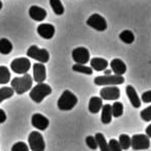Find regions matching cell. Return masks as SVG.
<instances>
[{
	"label": "cell",
	"mask_w": 151,
	"mask_h": 151,
	"mask_svg": "<svg viewBox=\"0 0 151 151\" xmlns=\"http://www.w3.org/2000/svg\"><path fill=\"white\" fill-rule=\"evenodd\" d=\"M125 93L132 107L136 108V109L141 107V99H140V97H139L138 93H137L136 89H134L132 85H127V86H126Z\"/></svg>",
	"instance_id": "17"
},
{
	"label": "cell",
	"mask_w": 151,
	"mask_h": 151,
	"mask_svg": "<svg viewBox=\"0 0 151 151\" xmlns=\"http://www.w3.org/2000/svg\"><path fill=\"white\" fill-rule=\"evenodd\" d=\"M87 25L96 31H105L108 28L106 19L99 14H93L87 19Z\"/></svg>",
	"instance_id": "9"
},
{
	"label": "cell",
	"mask_w": 151,
	"mask_h": 151,
	"mask_svg": "<svg viewBox=\"0 0 151 151\" xmlns=\"http://www.w3.org/2000/svg\"><path fill=\"white\" fill-rule=\"evenodd\" d=\"M71 57L77 64H87L90 61V53L85 47H78L73 50Z\"/></svg>",
	"instance_id": "10"
},
{
	"label": "cell",
	"mask_w": 151,
	"mask_h": 151,
	"mask_svg": "<svg viewBox=\"0 0 151 151\" xmlns=\"http://www.w3.org/2000/svg\"><path fill=\"white\" fill-rule=\"evenodd\" d=\"M12 151H29V147L24 142H17L13 145Z\"/></svg>",
	"instance_id": "30"
},
{
	"label": "cell",
	"mask_w": 151,
	"mask_h": 151,
	"mask_svg": "<svg viewBox=\"0 0 151 151\" xmlns=\"http://www.w3.org/2000/svg\"><path fill=\"white\" fill-rule=\"evenodd\" d=\"M123 104L120 103V101H115V103L112 105V114H113V117H120V116L123 115Z\"/></svg>",
	"instance_id": "29"
},
{
	"label": "cell",
	"mask_w": 151,
	"mask_h": 151,
	"mask_svg": "<svg viewBox=\"0 0 151 151\" xmlns=\"http://www.w3.org/2000/svg\"><path fill=\"white\" fill-rule=\"evenodd\" d=\"M2 6H3V4H2V1H0V9H2Z\"/></svg>",
	"instance_id": "38"
},
{
	"label": "cell",
	"mask_w": 151,
	"mask_h": 151,
	"mask_svg": "<svg viewBox=\"0 0 151 151\" xmlns=\"http://www.w3.org/2000/svg\"><path fill=\"white\" fill-rule=\"evenodd\" d=\"M132 147L134 150H146L150 147V139L147 134H137L132 137Z\"/></svg>",
	"instance_id": "8"
},
{
	"label": "cell",
	"mask_w": 151,
	"mask_h": 151,
	"mask_svg": "<svg viewBox=\"0 0 151 151\" xmlns=\"http://www.w3.org/2000/svg\"><path fill=\"white\" fill-rule=\"evenodd\" d=\"M119 38L124 42V44L130 45L134 42V34L132 30H123L121 33L119 34Z\"/></svg>",
	"instance_id": "24"
},
{
	"label": "cell",
	"mask_w": 151,
	"mask_h": 151,
	"mask_svg": "<svg viewBox=\"0 0 151 151\" xmlns=\"http://www.w3.org/2000/svg\"><path fill=\"white\" fill-rule=\"evenodd\" d=\"M123 76L109 75V76H97L94 78V84L97 86H118L124 83Z\"/></svg>",
	"instance_id": "4"
},
{
	"label": "cell",
	"mask_w": 151,
	"mask_h": 151,
	"mask_svg": "<svg viewBox=\"0 0 151 151\" xmlns=\"http://www.w3.org/2000/svg\"><path fill=\"white\" fill-rule=\"evenodd\" d=\"M109 148L111 151H122L119 142L115 139H111L109 141Z\"/></svg>",
	"instance_id": "33"
},
{
	"label": "cell",
	"mask_w": 151,
	"mask_h": 151,
	"mask_svg": "<svg viewBox=\"0 0 151 151\" xmlns=\"http://www.w3.org/2000/svg\"><path fill=\"white\" fill-rule=\"evenodd\" d=\"M28 144L29 149L32 151H45L46 149V143H45L44 137L40 132H31L28 136Z\"/></svg>",
	"instance_id": "5"
},
{
	"label": "cell",
	"mask_w": 151,
	"mask_h": 151,
	"mask_svg": "<svg viewBox=\"0 0 151 151\" xmlns=\"http://www.w3.org/2000/svg\"><path fill=\"white\" fill-rule=\"evenodd\" d=\"M101 99L106 101H117L120 97V90L117 86H105L99 91Z\"/></svg>",
	"instance_id": "11"
},
{
	"label": "cell",
	"mask_w": 151,
	"mask_h": 151,
	"mask_svg": "<svg viewBox=\"0 0 151 151\" xmlns=\"http://www.w3.org/2000/svg\"><path fill=\"white\" fill-rule=\"evenodd\" d=\"M85 142H86L87 146H88L90 149H92V150H96V149L99 148V146H97V142H96V140H95V137H93V136L86 137Z\"/></svg>",
	"instance_id": "32"
},
{
	"label": "cell",
	"mask_w": 151,
	"mask_h": 151,
	"mask_svg": "<svg viewBox=\"0 0 151 151\" xmlns=\"http://www.w3.org/2000/svg\"><path fill=\"white\" fill-rule=\"evenodd\" d=\"M94 137H95V140H96V142H97V146H99V148L101 149V151H111L109 148V143L106 141V138L103 134L97 132V134H95Z\"/></svg>",
	"instance_id": "22"
},
{
	"label": "cell",
	"mask_w": 151,
	"mask_h": 151,
	"mask_svg": "<svg viewBox=\"0 0 151 151\" xmlns=\"http://www.w3.org/2000/svg\"><path fill=\"white\" fill-rule=\"evenodd\" d=\"M110 66H111L112 73H114V75L117 76H123L126 73V69H127L124 61H122L119 58L113 59L110 63Z\"/></svg>",
	"instance_id": "16"
},
{
	"label": "cell",
	"mask_w": 151,
	"mask_h": 151,
	"mask_svg": "<svg viewBox=\"0 0 151 151\" xmlns=\"http://www.w3.org/2000/svg\"><path fill=\"white\" fill-rule=\"evenodd\" d=\"M36 31L40 37L45 38V40H51L55 34V27L52 24L44 23L37 26Z\"/></svg>",
	"instance_id": "14"
},
{
	"label": "cell",
	"mask_w": 151,
	"mask_h": 151,
	"mask_svg": "<svg viewBox=\"0 0 151 151\" xmlns=\"http://www.w3.org/2000/svg\"><path fill=\"white\" fill-rule=\"evenodd\" d=\"M29 17L36 22H42L47 18V11L37 5H32L29 9Z\"/></svg>",
	"instance_id": "15"
},
{
	"label": "cell",
	"mask_w": 151,
	"mask_h": 151,
	"mask_svg": "<svg viewBox=\"0 0 151 151\" xmlns=\"http://www.w3.org/2000/svg\"><path fill=\"white\" fill-rule=\"evenodd\" d=\"M109 66V61L105 58L101 57H95L90 59V67L96 71H104Z\"/></svg>",
	"instance_id": "18"
},
{
	"label": "cell",
	"mask_w": 151,
	"mask_h": 151,
	"mask_svg": "<svg viewBox=\"0 0 151 151\" xmlns=\"http://www.w3.org/2000/svg\"><path fill=\"white\" fill-rule=\"evenodd\" d=\"M31 124L32 126L36 128L38 130H46L47 128L49 127V124H50V121L49 119L44 116L40 113H35L32 115L31 117Z\"/></svg>",
	"instance_id": "12"
},
{
	"label": "cell",
	"mask_w": 151,
	"mask_h": 151,
	"mask_svg": "<svg viewBox=\"0 0 151 151\" xmlns=\"http://www.w3.org/2000/svg\"><path fill=\"white\" fill-rule=\"evenodd\" d=\"M73 70L76 73H84V75H92L93 73V69L90 66H87L86 64H73Z\"/></svg>",
	"instance_id": "25"
},
{
	"label": "cell",
	"mask_w": 151,
	"mask_h": 151,
	"mask_svg": "<svg viewBox=\"0 0 151 151\" xmlns=\"http://www.w3.org/2000/svg\"><path fill=\"white\" fill-rule=\"evenodd\" d=\"M51 93H52V88L50 85L45 84V83H37L33 88H31L29 96L34 103L40 104Z\"/></svg>",
	"instance_id": "3"
},
{
	"label": "cell",
	"mask_w": 151,
	"mask_h": 151,
	"mask_svg": "<svg viewBox=\"0 0 151 151\" xmlns=\"http://www.w3.org/2000/svg\"><path fill=\"white\" fill-rule=\"evenodd\" d=\"M27 56L31 59H35L40 63H47L50 59V54L46 49H40L37 46H30L27 50Z\"/></svg>",
	"instance_id": "7"
},
{
	"label": "cell",
	"mask_w": 151,
	"mask_h": 151,
	"mask_svg": "<svg viewBox=\"0 0 151 151\" xmlns=\"http://www.w3.org/2000/svg\"><path fill=\"white\" fill-rule=\"evenodd\" d=\"M113 118V114H112V106L110 104H106L103 105L101 108V121L103 124H110Z\"/></svg>",
	"instance_id": "19"
},
{
	"label": "cell",
	"mask_w": 151,
	"mask_h": 151,
	"mask_svg": "<svg viewBox=\"0 0 151 151\" xmlns=\"http://www.w3.org/2000/svg\"><path fill=\"white\" fill-rule=\"evenodd\" d=\"M47 79V69L44 63H34L33 64V81L36 83H44Z\"/></svg>",
	"instance_id": "13"
},
{
	"label": "cell",
	"mask_w": 151,
	"mask_h": 151,
	"mask_svg": "<svg viewBox=\"0 0 151 151\" xmlns=\"http://www.w3.org/2000/svg\"><path fill=\"white\" fill-rule=\"evenodd\" d=\"M6 113L2 109H0V123H4L6 121Z\"/></svg>",
	"instance_id": "35"
},
{
	"label": "cell",
	"mask_w": 151,
	"mask_h": 151,
	"mask_svg": "<svg viewBox=\"0 0 151 151\" xmlns=\"http://www.w3.org/2000/svg\"><path fill=\"white\" fill-rule=\"evenodd\" d=\"M104 71H105V75H106V76H109V75H111V73H112V70H111V69H105V70H104Z\"/></svg>",
	"instance_id": "37"
},
{
	"label": "cell",
	"mask_w": 151,
	"mask_h": 151,
	"mask_svg": "<svg viewBox=\"0 0 151 151\" xmlns=\"http://www.w3.org/2000/svg\"><path fill=\"white\" fill-rule=\"evenodd\" d=\"M15 91L12 87H2L0 88V104L7 99H11L14 95Z\"/></svg>",
	"instance_id": "28"
},
{
	"label": "cell",
	"mask_w": 151,
	"mask_h": 151,
	"mask_svg": "<svg viewBox=\"0 0 151 151\" xmlns=\"http://www.w3.org/2000/svg\"><path fill=\"white\" fill-rule=\"evenodd\" d=\"M142 101H144V103H146V104L151 103V90H148V91H145V92H143Z\"/></svg>",
	"instance_id": "34"
},
{
	"label": "cell",
	"mask_w": 151,
	"mask_h": 151,
	"mask_svg": "<svg viewBox=\"0 0 151 151\" xmlns=\"http://www.w3.org/2000/svg\"><path fill=\"white\" fill-rule=\"evenodd\" d=\"M13 51V44L7 38H1L0 40V54L9 55Z\"/></svg>",
	"instance_id": "21"
},
{
	"label": "cell",
	"mask_w": 151,
	"mask_h": 151,
	"mask_svg": "<svg viewBox=\"0 0 151 151\" xmlns=\"http://www.w3.org/2000/svg\"><path fill=\"white\" fill-rule=\"evenodd\" d=\"M50 6L52 7L55 15L62 16L64 14V6H63L61 0H50Z\"/></svg>",
	"instance_id": "23"
},
{
	"label": "cell",
	"mask_w": 151,
	"mask_h": 151,
	"mask_svg": "<svg viewBox=\"0 0 151 151\" xmlns=\"http://www.w3.org/2000/svg\"><path fill=\"white\" fill-rule=\"evenodd\" d=\"M78 104V97L71 91L64 90L57 101V107L61 111H70Z\"/></svg>",
	"instance_id": "2"
},
{
	"label": "cell",
	"mask_w": 151,
	"mask_h": 151,
	"mask_svg": "<svg viewBox=\"0 0 151 151\" xmlns=\"http://www.w3.org/2000/svg\"><path fill=\"white\" fill-rule=\"evenodd\" d=\"M33 79L29 73H25L22 77H16L12 80V88L14 89L17 94H23V93L29 91L32 88Z\"/></svg>",
	"instance_id": "1"
},
{
	"label": "cell",
	"mask_w": 151,
	"mask_h": 151,
	"mask_svg": "<svg viewBox=\"0 0 151 151\" xmlns=\"http://www.w3.org/2000/svg\"><path fill=\"white\" fill-rule=\"evenodd\" d=\"M140 116L142 118V120H144V121L146 122L151 121V106H149V107L145 108L144 110H142L140 113Z\"/></svg>",
	"instance_id": "31"
},
{
	"label": "cell",
	"mask_w": 151,
	"mask_h": 151,
	"mask_svg": "<svg viewBox=\"0 0 151 151\" xmlns=\"http://www.w3.org/2000/svg\"><path fill=\"white\" fill-rule=\"evenodd\" d=\"M30 67H31V62L28 58L21 57V58H16L11 62V68L15 73L18 75H25L28 73Z\"/></svg>",
	"instance_id": "6"
},
{
	"label": "cell",
	"mask_w": 151,
	"mask_h": 151,
	"mask_svg": "<svg viewBox=\"0 0 151 151\" xmlns=\"http://www.w3.org/2000/svg\"><path fill=\"white\" fill-rule=\"evenodd\" d=\"M103 108V99L99 96H92L89 99L88 110L90 113L97 114Z\"/></svg>",
	"instance_id": "20"
},
{
	"label": "cell",
	"mask_w": 151,
	"mask_h": 151,
	"mask_svg": "<svg viewBox=\"0 0 151 151\" xmlns=\"http://www.w3.org/2000/svg\"><path fill=\"white\" fill-rule=\"evenodd\" d=\"M145 134L149 137V139H151V124H149L146 127V130H145Z\"/></svg>",
	"instance_id": "36"
},
{
	"label": "cell",
	"mask_w": 151,
	"mask_h": 151,
	"mask_svg": "<svg viewBox=\"0 0 151 151\" xmlns=\"http://www.w3.org/2000/svg\"><path fill=\"white\" fill-rule=\"evenodd\" d=\"M119 144L121 147L122 150H128L130 148V145H132V139L128 134H122L119 136Z\"/></svg>",
	"instance_id": "27"
},
{
	"label": "cell",
	"mask_w": 151,
	"mask_h": 151,
	"mask_svg": "<svg viewBox=\"0 0 151 151\" xmlns=\"http://www.w3.org/2000/svg\"><path fill=\"white\" fill-rule=\"evenodd\" d=\"M11 81V71L6 66H0V84H7Z\"/></svg>",
	"instance_id": "26"
}]
</instances>
